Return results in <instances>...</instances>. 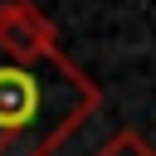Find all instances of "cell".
Masks as SVG:
<instances>
[{
	"label": "cell",
	"instance_id": "obj_1",
	"mask_svg": "<svg viewBox=\"0 0 156 156\" xmlns=\"http://www.w3.org/2000/svg\"><path fill=\"white\" fill-rule=\"evenodd\" d=\"M98 83L58 49L54 20L34 0L0 5V156H54L98 112Z\"/></svg>",
	"mask_w": 156,
	"mask_h": 156
},
{
	"label": "cell",
	"instance_id": "obj_2",
	"mask_svg": "<svg viewBox=\"0 0 156 156\" xmlns=\"http://www.w3.org/2000/svg\"><path fill=\"white\" fill-rule=\"evenodd\" d=\"M98 156H156V146H151L141 132L127 127V132H112V136L98 146Z\"/></svg>",
	"mask_w": 156,
	"mask_h": 156
}]
</instances>
